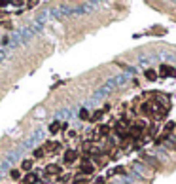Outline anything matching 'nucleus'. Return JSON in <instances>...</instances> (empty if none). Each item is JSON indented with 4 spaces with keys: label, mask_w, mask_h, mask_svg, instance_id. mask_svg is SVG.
I'll return each mask as SVG.
<instances>
[{
    "label": "nucleus",
    "mask_w": 176,
    "mask_h": 184,
    "mask_svg": "<svg viewBox=\"0 0 176 184\" xmlns=\"http://www.w3.org/2000/svg\"><path fill=\"white\" fill-rule=\"evenodd\" d=\"M76 157H78V154L74 152V150H68V152L64 154V159H66V162H74Z\"/></svg>",
    "instance_id": "nucleus-1"
},
{
    "label": "nucleus",
    "mask_w": 176,
    "mask_h": 184,
    "mask_svg": "<svg viewBox=\"0 0 176 184\" xmlns=\"http://www.w3.org/2000/svg\"><path fill=\"white\" fill-rule=\"evenodd\" d=\"M21 167H23L25 171H31V169H32V162H31V159H25V162L21 163Z\"/></svg>",
    "instance_id": "nucleus-2"
},
{
    "label": "nucleus",
    "mask_w": 176,
    "mask_h": 184,
    "mask_svg": "<svg viewBox=\"0 0 176 184\" xmlns=\"http://www.w3.org/2000/svg\"><path fill=\"white\" fill-rule=\"evenodd\" d=\"M161 70H165L163 74H167V76H172L174 74V68L172 66H161Z\"/></svg>",
    "instance_id": "nucleus-3"
},
{
    "label": "nucleus",
    "mask_w": 176,
    "mask_h": 184,
    "mask_svg": "<svg viewBox=\"0 0 176 184\" xmlns=\"http://www.w3.org/2000/svg\"><path fill=\"white\" fill-rule=\"evenodd\" d=\"M10 177H12L13 180H21V173H19V171H15V169H13V171H10Z\"/></svg>",
    "instance_id": "nucleus-4"
},
{
    "label": "nucleus",
    "mask_w": 176,
    "mask_h": 184,
    "mask_svg": "<svg viewBox=\"0 0 176 184\" xmlns=\"http://www.w3.org/2000/svg\"><path fill=\"white\" fill-rule=\"evenodd\" d=\"M82 171H83V173H87V175H91L95 169H93V165H83V167H82Z\"/></svg>",
    "instance_id": "nucleus-5"
},
{
    "label": "nucleus",
    "mask_w": 176,
    "mask_h": 184,
    "mask_svg": "<svg viewBox=\"0 0 176 184\" xmlns=\"http://www.w3.org/2000/svg\"><path fill=\"white\" fill-rule=\"evenodd\" d=\"M57 129H59V122H53L51 123V133H57Z\"/></svg>",
    "instance_id": "nucleus-6"
},
{
    "label": "nucleus",
    "mask_w": 176,
    "mask_h": 184,
    "mask_svg": "<svg viewBox=\"0 0 176 184\" xmlns=\"http://www.w3.org/2000/svg\"><path fill=\"white\" fill-rule=\"evenodd\" d=\"M146 76H148V78H150V80H155V74H154V72H152V70H148V72H146Z\"/></svg>",
    "instance_id": "nucleus-7"
}]
</instances>
